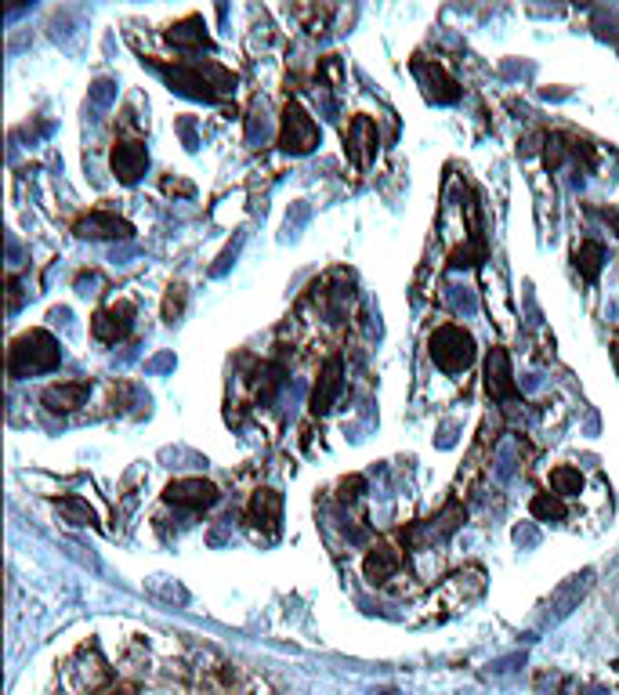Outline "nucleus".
Here are the masks:
<instances>
[{
    "label": "nucleus",
    "instance_id": "nucleus-1",
    "mask_svg": "<svg viewBox=\"0 0 619 695\" xmlns=\"http://www.w3.org/2000/svg\"><path fill=\"white\" fill-rule=\"evenodd\" d=\"M62 352H58V341L48 330H29L19 341L11 344V359L8 370L11 377H29V373H48L58 366Z\"/></svg>",
    "mask_w": 619,
    "mask_h": 695
},
{
    "label": "nucleus",
    "instance_id": "nucleus-2",
    "mask_svg": "<svg viewBox=\"0 0 619 695\" xmlns=\"http://www.w3.org/2000/svg\"><path fill=\"white\" fill-rule=\"evenodd\" d=\"M431 359H435V366L446 373L467 370V366L475 362V337L457 323L439 326V330L431 334Z\"/></svg>",
    "mask_w": 619,
    "mask_h": 695
},
{
    "label": "nucleus",
    "instance_id": "nucleus-3",
    "mask_svg": "<svg viewBox=\"0 0 619 695\" xmlns=\"http://www.w3.org/2000/svg\"><path fill=\"white\" fill-rule=\"evenodd\" d=\"M315 145H319V124H315L312 116H308L297 102H286L283 127H279V149H283V153H294V156H305V153H312Z\"/></svg>",
    "mask_w": 619,
    "mask_h": 695
},
{
    "label": "nucleus",
    "instance_id": "nucleus-4",
    "mask_svg": "<svg viewBox=\"0 0 619 695\" xmlns=\"http://www.w3.org/2000/svg\"><path fill=\"white\" fill-rule=\"evenodd\" d=\"M163 500H167V504L200 511V507L218 504L221 493H218V486H214V482H207V478H178V482H171V486L163 489Z\"/></svg>",
    "mask_w": 619,
    "mask_h": 695
},
{
    "label": "nucleus",
    "instance_id": "nucleus-5",
    "mask_svg": "<svg viewBox=\"0 0 619 695\" xmlns=\"http://www.w3.org/2000/svg\"><path fill=\"white\" fill-rule=\"evenodd\" d=\"M73 232H77L80 239H131L134 236L131 221L116 218L109 210H95V214L80 218L77 225H73Z\"/></svg>",
    "mask_w": 619,
    "mask_h": 695
},
{
    "label": "nucleus",
    "instance_id": "nucleus-6",
    "mask_svg": "<svg viewBox=\"0 0 619 695\" xmlns=\"http://www.w3.org/2000/svg\"><path fill=\"white\" fill-rule=\"evenodd\" d=\"M109 163H113L116 178L124 181V185H134V181L149 171V153H145L142 142H120V145H113Z\"/></svg>",
    "mask_w": 619,
    "mask_h": 695
},
{
    "label": "nucleus",
    "instance_id": "nucleus-7",
    "mask_svg": "<svg viewBox=\"0 0 619 695\" xmlns=\"http://www.w3.org/2000/svg\"><path fill=\"white\" fill-rule=\"evenodd\" d=\"M341 388H344V366H341V359H330L323 366V373H319V384H315V391H312V413H330V406L337 402V395H341Z\"/></svg>",
    "mask_w": 619,
    "mask_h": 695
},
{
    "label": "nucleus",
    "instance_id": "nucleus-8",
    "mask_svg": "<svg viewBox=\"0 0 619 695\" xmlns=\"http://www.w3.org/2000/svg\"><path fill=\"white\" fill-rule=\"evenodd\" d=\"M163 77H167V84H171V91H178V95L185 98H196V102H214V91H210V80L203 77V69H167L163 66Z\"/></svg>",
    "mask_w": 619,
    "mask_h": 695
},
{
    "label": "nucleus",
    "instance_id": "nucleus-9",
    "mask_svg": "<svg viewBox=\"0 0 619 695\" xmlns=\"http://www.w3.org/2000/svg\"><path fill=\"white\" fill-rule=\"evenodd\" d=\"M486 388L493 399H511L515 395V373H511V359L504 348H493L486 359Z\"/></svg>",
    "mask_w": 619,
    "mask_h": 695
},
{
    "label": "nucleus",
    "instance_id": "nucleus-10",
    "mask_svg": "<svg viewBox=\"0 0 619 695\" xmlns=\"http://www.w3.org/2000/svg\"><path fill=\"white\" fill-rule=\"evenodd\" d=\"M413 73H417L420 87L428 91V98H435V102H457L460 98V87L457 80H449L446 73H442V66H431V62H413Z\"/></svg>",
    "mask_w": 619,
    "mask_h": 695
},
{
    "label": "nucleus",
    "instance_id": "nucleus-11",
    "mask_svg": "<svg viewBox=\"0 0 619 695\" xmlns=\"http://www.w3.org/2000/svg\"><path fill=\"white\" fill-rule=\"evenodd\" d=\"M131 315H134L131 305H113V308H105V312H95L91 334H95L98 341H120V337H127V330H131Z\"/></svg>",
    "mask_w": 619,
    "mask_h": 695
},
{
    "label": "nucleus",
    "instance_id": "nucleus-12",
    "mask_svg": "<svg viewBox=\"0 0 619 695\" xmlns=\"http://www.w3.org/2000/svg\"><path fill=\"white\" fill-rule=\"evenodd\" d=\"M591 580H594V572L591 569H583V572H576V576H569V580L554 591V601H551V616L554 619H562V616H569L576 605H580V598L587 591H591Z\"/></svg>",
    "mask_w": 619,
    "mask_h": 695
},
{
    "label": "nucleus",
    "instance_id": "nucleus-13",
    "mask_svg": "<svg viewBox=\"0 0 619 695\" xmlns=\"http://www.w3.org/2000/svg\"><path fill=\"white\" fill-rule=\"evenodd\" d=\"M348 153L359 167L370 163V156L377 153V127H373L370 116H355L352 127H348Z\"/></svg>",
    "mask_w": 619,
    "mask_h": 695
},
{
    "label": "nucleus",
    "instance_id": "nucleus-14",
    "mask_svg": "<svg viewBox=\"0 0 619 695\" xmlns=\"http://www.w3.org/2000/svg\"><path fill=\"white\" fill-rule=\"evenodd\" d=\"M402 558L395 547H388V543H377L370 554H366V562H362V572H366V580L370 583H388L395 572H399Z\"/></svg>",
    "mask_w": 619,
    "mask_h": 695
},
{
    "label": "nucleus",
    "instance_id": "nucleus-15",
    "mask_svg": "<svg viewBox=\"0 0 619 695\" xmlns=\"http://www.w3.org/2000/svg\"><path fill=\"white\" fill-rule=\"evenodd\" d=\"M464 522V507H446L439 518H431V525H424V529H413L410 540L413 543H442L449 533H457V525Z\"/></svg>",
    "mask_w": 619,
    "mask_h": 695
},
{
    "label": "nucleus",
    "instance_id": "nucleus-16",
    "mask_svg": "<svg viewBox=\"0 0 619 695\" xmlns=\"http://www.w3.org/2000/svg\"><path fill=\"white\" fill-rule=\"evenodd\" d=\"M87 399V384L84 381H69V384H55V388L44 391V406L51 413H73L80 410Z\"/></svg>",
    "mask_w": 619,
    "mask_h": 695
},
{
    "label": "nucleus",
    "instance_id": "nucleus-17",
    "mask_svg": "<svg viewBox=\"0 0 619 695\" xmlns=\"http://www.w3.org/2000/svg\"><path fill=\"white\" fill-rule=\"evenodd\" d=\"M167 40H171L174 48H181V51L203 48V44H207V26H203L200 15H189V19L174 22V26L167 29Z\"/></svg>",
    "mask_w": 619,
    "mask_h": 695
},
{
    "label": "nucleus",
    "instance_id": "nucleus-18",
    "mask_svg": "<svg viewBox=\"0 0 619 695\" xmlns=\"http://www.w3.org/2000/svg\"><path fill=\"white\" fill-rule=\"evenodd\" d=\"M279 511H283V496L276 489H258L254 500H250V522L254 525H272L279 522Z\"/></svg>",
    "mask_w": 619,
    "mask_h": 695
},
{
    "label": "nucleus",
    "instance_id": "nucleus-19",
    "mask_svg": "<svg viewBox=\"0 0 619 695\" xmlns=\"http://www.w3.org/2000/svg\"><path fill=\"white\" fill-rule=\"evenodd\" d=\"M601 261H605V247L594 243V239H587V243L576 247V268L583 272V279H598Z\"/></svg>",
    "mask_w": 619,
    "mask_h": 695
},
{
    "label": "nucleus",
    "instance_id": "nucleus-20",
    "mask_svg": "<svg viewBox=\"0 0 619 695\" xmlns=\"http://www.w3.org/2000/svg\"><path fill=\"white\" fill-rule=\"evenodd\" d=\"M55 507H58V515L73 525H95L98 522L95 511L87 507V500H77V496H62V500H55Z\"/></svg>",
    "mask_w": 619,
    "mask_h": 695
},
{
    "label": "nucleus",
    "instance_id": "nucleus-21",
    "mask_svg": "<svg viewBox=\"0 0 619 695\" xmlns=\"http://www.w3.org/2000/svg\"><path fill=\"white\" fill-rule=\"evenodd\" d=\"M533 518H540V522H562L565 518V504H562V496L558 493H540L533 500Z\"/></svg>",
    "mask_w": 619,
    "mask_h": 695
},
{
    "label": "nucleus",
    "instance_id": "nucleus-22",
    "mask_svg": "<svg viewBox=\"0 0 619 695\" xmlns=\"http://www.w3.org/2000/svg\"><path fill=\"white\" fill-rule=\"evenodd\" d=\"M551 489L558 496L580 493V489H583V475L576 471V467H554V471H551Z\"/></svg>",
    "mask_w": 619,
    "mask_h": 695
},
{
    "label": "nucleus",
    "instance_id": "nucleus-23",
    "mask_svg": "<svg viewBox=\"0 0 619 695\" xmlns=\"http://www.w3.org/2000/svg\"><path fill=\"white\" fill-rule=\"evenodd\" d=\"M80 681H84L87 688H102L105 681H109V667H105L102 659L95 656V652H91V656L84 659V663H80Z\"/></svg>",
    "mask_w": 619,
    "mask_h": 695
},
{
    "label": "nucleus",
    "instance_id": "nucleus-24",
    "mask_svg": "<svg viewBox=\"0 0 619 695\" xmlns=\"http://www.w3.org/2000/svg\"><path fill=\"white\" fill-rule=\"evenodd\" d=\"M181 308H185V286L174 283L171 290H167V297H163V319L174 323V319L181 315Z\"/></svg>",
    "mask_w": 619,
    "mask_h": 695
},
{
    "label": "nucleus",
    "instance_id": "nucleus-25",
    "mask_svg": "<svg viewBox=\"0 0 619 695\" xmlns=\"http://www.w3.org/2000/svg\"><path fill=\"white\" fill-rule=\"evenodd\" d=\"M565 156V142L554 134V138H547V153H543V160H547V167H558Z\"/></svg>",
    "mask_w": 619,
    "mask_h": 695
},
{
    "label": "nucleus",
    "instance_id": "nucleus-26",
    "mask_svg": "<svg viewBox=\"0 0 619 695\" xmlns=\"http://www.w3.org/2000/svg\"><path fill=\"white\" fill-rule=\"evenodd\" d=\"M91 98H95V105H109V98H113V80H98Z\"/></svg>",
    "mask_w": 619,
    "mask_h": 695
},
{
    "label": "nucleus",
    "instance_id": "nucleus-27",
    "mask_svg": "<svg viewBox=\"0 0 619 695\" xmlns=\"http://www.w3.org/2000/svg\"><path fill=\"white\" fill-rule=\"evenodd\" d=\"M105 695H138V688H134V685H120V688H109Z\"/></svg>",
    "mask_w": 619,
    "mask_h": 695
},
{
    "label": "nucleus",
    "instance_id": "nucleus-28",
    "mask_svg": "<svg viewBox=\"0 0 619 695\" xmlns=\"http://www.w3.org/2000/svg\"><path fill=\"white\" fill-rule=\"evenodd\" d=\"M8 290H11V294H8V301H11V308H15V305H19V283H15V279H11V283H8Z\"/></svg>",
    "mask_w": 619,
    "mask_h": 695
},
{
    "label": "nucleus",
    "instance_id": "nucleus-29",
    "mask_svg": "<svg viewBox=\"0 0 619 695\" xmlns=\"http://www.w3.org/2000/svg\"><path fill=\"white\" fill-rule=\"evenodd\" d=\"M612 362H616V373H619V341L612 344Z\"/></svg>",
    "mask_w": 619,
    "mask_h": 695
}]
</instances>
